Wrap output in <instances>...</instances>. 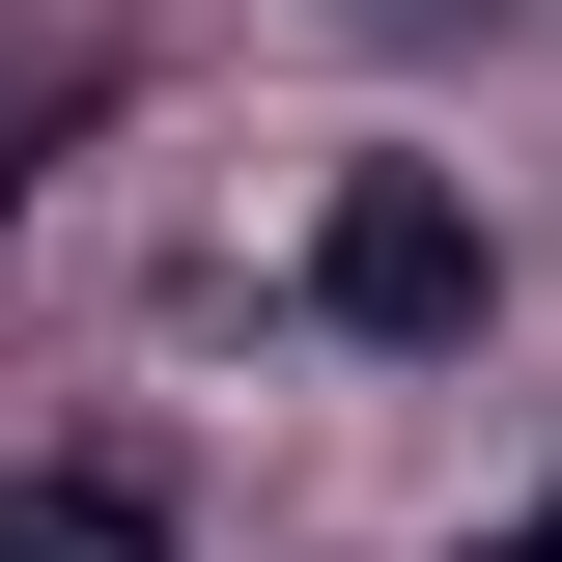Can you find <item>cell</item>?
Wrapping results in <instances>:
<instances>
[{
  "mask_svg": "<svg viewBox=\"0 0 562 562\" xmlns=\"http://www.w3.org/2000/svg\"><path fill=\"white\" fill-rule=\"evenodd\" d=\"M0 169H29V140H0Z\"/></svg>",
  "mask_w": 562,
  "mask_h": 562,
  "instance_id": "4",
  "label": "cell"
},
{
  "mask_svg": "<svg viewBox=\"0 0 562 562\" xmlns=\"http://www.w3.org/2000/svg\"><path fill=\"white\" fill-rule=\"evenodd\" d=\"M198 310L254 366H479L506 338V225L450 140H281V198H225Z\"/></svg>",
  "mask_w": 562,
  "mask_h": 562,
  "instance_id": "1",
  "label": "cell"
},
{
  "mask_svg": "<svg viewBox=\"0 0 562 562\" xmlns=\"http://www.w3.org/2000/svg\"><path fill=\"white\" fill-rule=\"evenodd\" d=\"M0 562H198V479L169 450H29L0 479Z\"/></svg>",
  "mask_w": 562,
  "mask_h": 562,
  "instance_id": "2",
  "label": "cell"
},
{
  "mask_svg": "<svg viewBox=\"0 0 562 562\" xmlns=\"http://www.w3.org/2000/svg\"><path fill=\"white\" fill-rule=\"evenodd\" d=\"M506 562H562V479H535V535H506Z\"/></svg>",
  "mask_w": 562,
  "mask_h": 562,
  "instance_id": "3",
  "label": "cell"
}]
</instances>
